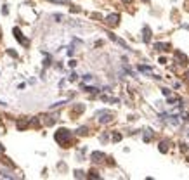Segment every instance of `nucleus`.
<instances>
[{
    "mask_svg": "<svg viewBox=\"0 0 189 180\" xmlns=\"http://www.w3.org/2000/svg\"><path fill=\"white\" fill-rule=\"evenodd\" d=\"M101 99H102V101H106V102H115V104H116V102H118V99H113V97H101Z\"/></svg>",
    "mask_w": 189,
    "mask_h": 180,
    "instance_id": "dca6fc26",
    "label": "nucleus"
},
{
    "mask_svg": "<svg viewBox=\"0 0 189 180\" xmlns=\"http://www.w3.org/2000/svg\"><path fill=\"white\" fill-rule=\"evenodd\" d=\"M56 140H57V144L59 145H63V147H68L71 142V132L70 130H66V128H59V130L56 132Z\"/></svg>",
    "mask_w": 189,
    "mask_h": 180,
    "instance_id": "f257e3e1",
    "label": "nucleus"
},
{
    "mask_svg": "<svg viewBox=\"0 0 189 180\" xmlns=\"http://www.w3.org/2000/svg\"><path fill=\"white\" fill-rule=\"evenodd\" d=\"M73 111H75V113H82V111H83V106H77Z\"/></svg>",
    "mask_w": 189,
    "mask_h": 180,
    "instance_id": "412c9836",
    "label": "nucleus"
},
{
    "mask_svg": "<svg viewBox=\"0 0 189 180\" xmlns=\"http://www.w3.org/2000/svg\"><path fill=\"white\" fill-rule=\"evenodd\" d=\"M90 158H92V161H94V163H101V161H102V159H104L106 156H104V152H101V151H94V152H92Z\"/></svg>",
    "mask_w": 189,
    "mask_h": 180,
    "instance_id": "39448f33",
    "label": "nucleus"
},
{
    "mask_svg": "<svg viewBox=\"0 0 189 180\" xmlns=\"http://www.w3.org/2000/svg\"><path fill=\"white\" fill-rule=\"evenodd\" d=\"M123 2H125V4H128V2H132V0H123Z\"/></svg>",
    "mask_w": 189,
    "mask_h": 180,
    "instance_id": "c85d7f7f",
    "label": "nucleus"
},
{
    "mask_svg": "<svg viewBox=\"0 0 189 180\" xmlns=\"http://www.w3.org/2000/svg\"><path fill=\"white\" fill-rule=\"evenodd\" d=\"M96 116H97V121H99V123H102V125L113 121V113H111V111H108V109L97 111V114H96Z\"/></svg>",
    "mask_w": 189,
    "mask_h": 180,
    "instance_id": "f03ea898",
    "label": "nucleus"
},
{
    "mask_svg": "<svg viewBox=\"0 0 189 180\" xmlns=\"http://www.w3.org/2000/svg\"><path fill=\"white\" fill-rule=\"evenodd\" d=\"M181 118L184 119V121H187V119H189V113H182V114H181Z\"/></svg>",
    "mask_w": 189,
    "mask_h": 180,
    "instance_id": "aec40b11",
    "label": "nucleus"
},
{
    "mask_svg": "<svg viewBox=\"0 0 189 180\" xmlns=\"http://www.w3.org/2000/svg\"><path fill=\"white\" fill-rule=\"evenodd\" d=\"M0 125H2V123H0Z\"/></svg>",
    "mask_w": 189,
    "mask_h": 180,
    "instance_id": "7c9ffc66",
    "label": "nucleus"
},
{
    "mask_svg": "<svg viewBox=\"0 0 189 180\" xmlns=\"http://www.w3.org/2000/svg\"><path fill=\"white\" fill-rule=\"evenodd\" d=\"M12 33H14V36H16L19 42H21L23 45H28V40L23 36V33H21V29H19V28H14V29H12Z\"/></svg>",
    "mask_w": 189,
    "mask_h": 180,
    "instance_id": "20e7f679",
    "label": "nucleus"
},
{
    "mask_svg": "<svg viewBox=\"0 0 189 180\" xmlns=\"http://www.w3.org/2000/svg\"><path fill=\"white\" fill-rule=\"evenodd\" d=\"M139 71H142V73H147V75L154 76V75H153V71H151V68H149V66H139Z\"/></svg>",
    "mask_w": 189,
    "mask_h": 180,
    "instance_id": "9b49d317",
    "label": "nucleus"
},
{
    "mask_svg": "<svg viewBox=\"0 0 189 180\" xmlns=\"http://www.w3.org/2000/svg\"><path fill=\"white\" fill-rule=\"evenodd\" d=\"M24 126H26V121H17V128H19V130H23Z\"/></svg>",
    "mask_w": 189,
    "mask_h": 180,
    "instance_id": "a211bd4d",
    "label": "nucleus"
},
{
    "mask_svg": "<svg viewBox=\"0 0 189 180\" xmlns=\"http://www.w3.org/2000/svg\"><path fill=\"white\" fill-rule=\"evenodd\" d=\"M0 152H4V145H0Z\"/></svg>",
    "mask_w": 189,
    "mask_h": 180,
    "instance_id": "cd10ccee",
    "label": "nucleus"
},
{
    "mask_svg": "<svg viewBox=\"0 0 189 180\" xmlns=\"http://www.w3.org/2000/svg\"><path fill=\"white\" fill-rule=\"evenodd\" d=\"M186 76H187V80H189V71H187V73H186Z\"/></svg>",
    "mask_w": 189,
    "mask_h": 180,
    "instance_id": "c756f323",
    "label": "nucleus"
},
{
    "mask_svg": "<svg viewBox=\"0 0 189 180\" xmlns=\"http://www.w3.org/2000/svg\"><path fill=\"white\" fill-rule=\"evenodd\" d=\"M68 80H70V82H75V80H77V73H71V76Z\"/></svg>",
    "mask_w": 189,
    "mask_h": 180,
    "instance_id": "4be33fe9",
    "label": "nucleus"
},
{
    "mask_svg": "<svg viewBox=\"0 0 189 180\" xmlns=\"http://www.w3.org/2000/svg\"><path fill=\"white\" fill-rule=\"evenodd\" d=\"M104 23L108 24V26H116V24L120 23V16H118V14H109V16L106 17Z\"/></svg>",
    "mask_w": 189,
    "mask_h": 180,
    "instance_id": "7ed1b4c3",
    "label": "nucleus"
},
{
    "mask_svg": "<svg viewBox=\"0 0 189 180\" xmlns=\"http://www.w3.org/2000/svg\"><path fill=\"white\" fill-rule=\"evenodd\" d=\"M156 50H168V43H154Z\"/></svg>",
    "mask_w": 189,
    "mask_h": 180,
    "instance_id": "9d476101",
    "label": "nucleus"
},
{
    "mask_svg": "<svg viewBox=\"0 0 189 180\" xmlns=\"http://www.w3.org/2000/svg\"><path fill=\"white\" fill-rule=\"evenodd\" d=\"M50 4H59V5H68L70 0H49Z\"/></svg>",
    "mask_w": 189,
    "mask_h": 180,
    "instance_id": "f8f14e48",
    "label": "nucleus"
},
{
    "mask_svg": "<svg viewBox=\"0 0 189 180\" xmlns=\"http://www.w3.org/2000/svg\"><path fill=\"white\" fill-rule=\"evenodd\" d=\"M54 19H57V21H61V19H63V16H61V14H56V16H54Z\"/></svg>",
    "mask_w": 189,
    "mask_h": 180,
    "instance_id": "bb28decb",
    "label": "nucleus"
},
{
    "mask_svg": "<svg viewBox=\"0 0 189 180\" xmlns=\"http://www.w3.org/2000/svg\"><path fill=\"white\" fill-rule=\"evenodd\" d=\"M71 12H80V7L73 5V7H71Z\"/></svg>",
    "mask_w": 189,
    "mask_h": 180,
    "instance_id": "393cba45",
    "label": "nucleus"
},
{
    "mask_svg": "<svg viewBox=\"0 0 189 180\" xmlns=\"http://www.w3.org/2000/svg\"><path fill=\"white\" fill-rule=\"evenodd\" d=\"M174 55H175V59L179 61V64H186V62H187V57H186V55L182 54L181 50H175V52H174Z\"/></svg>",
    "mask_w": 189,
    "mask_h": 180,
    "instance_id": "423d86ee",
    "label": "nucleus"
},
{
    "mask_svg": "<svg viewBox=\"0 0 189 180\" xmlns=\"http://www.w3.org/2000/svg\"><path fill=\"white\" fill-rule=\"evenodd\" d=\"M151 137H153V132H151V130H146V133H144V142H149V140H151Z\"/></svg>",
    "mask_w": 189,
    "mask_h": 180,
    "instance_id": "ddd939ff",
    "label": "nucleus"
},
{
    "mask_svg": "<svg viewBox=\"0 0 189 180\" xmlns=\"http://www.w3.org/2000/svg\"><path fill=\"white\" fill-rule=\"evenodd\" d=\"M83 80H85V82H90V80H92V75H85Z\"/></svg>",
    "mask_w": 189,
    "mask_h": 180,
    "instance_id": "a878e982",
    "label": "nucleus"
},
{
    "mask_svg": "<svg viewBox=\"0 0 189 180\" xmlns=\"http://www.w3.org/2000/svg\"><path fill=\"white\" fill-rule=\"evenodd\" d=\"M83 90L90 92V94H97V92H99V88H97V87H83Z\"/></svg>",
    "mask_w": 189,
    "mask_h": 180,
    "instance_id": "4468645a",
    "label": "nucleus"
},
{
    "mask_svg": "<svg viewBox=\"0 0 189 180\" xmlns=\"http://www.w3.org/2000/svg\"><path fill=\"white\" fill-rule=\"evenodd\" d=\"M161 92H163V95L170 97V90H168V88H163V90H161Z\"/></svg>",
    "mask_w": 189,
    "mask_h": 180,
    "instance_id": "b1692460",
    "label": "nucleus"
},
{
    "mask_svg": "<svg viewBox=\"0 0 189 180\" xmlns=\"http://www.w3.org/2000/svg\"><path fill=\"white\" fill-rule=\"evenodd\" d=\"M75 177H77V178H83L85 175H83V172H80V170H77V172H75Z\"/></svg>",
    "mask_w": 189,
    "mask_h": 180,
    "instance_id": "f3484780",
    "label": "nucleus"
},
{
    "mask_svg": "<svg viewBox=\"0 0 189 180\" xmlns=\"http://www.w3.org/2000/svg\"><path fill=\"white\" fill-rule=\"evenodd\" d=\"M113 140H115V142H120V140H121V135H120V133H115V135H113Z\"/></svg>",
    "mask_w": 189,
    "mask_h": 180,
    "instance_id": "6ab92c4d",
    "label": "nucleus"
},
{
    "mask_svg": "<svg viewBox=\"0 0 189 180\" xmlns=\"http://www.w3.org/2000/svg\"><path fill=\"white\" fill-rule=\"evenodd\" d=\"M108 35H109V38H111L113 42H116V43H120V45H121L123 48H128V45H127V43H125L123 40H120V38H116V36H115L113 33H108Z\"/></svg>",
    "mask_w": 189,
    "mask_h": 180,
    "instance_id": "6e6552de",
    "label": "nucleus"
},
{
    "mask_svg": "<svg viewBox=\"0 0 189 180\" xmlns=\"http://www.w3.org/2000/svg\"><path fill=\"white\" fill-rule=\"evenodd\" d=\"M167 151H168V140L160 142V152H167Z\"/></svg>",
    "mask_w": 189,
    "mask_h": 180,
    "instance_id": "1a4fd4ad",
    "label": "nucleus"
},
{
    "mask_svg": "<svg viewBox=\"0 0 189 180\" xmlns=\"http://www.w3.org/2000/svg\"><path fill=\"white\" fill-rule=\"evenodd\" d=\"M87 132H89V128H87V126H80V128L77 130V133H78V135H85Z\"/></svg>",
    "mask_w": 189,
    "mask_h": 180,
    "instance_id": "2eb2a0df",
    "label": "nucleus"
},
{
    "mask_svg": "<svg viewBox=\"0 0 189 180\" xmlns=\"http://www.w3.org/2000/svg\"><path fill=\"white\" fill-rule=\"evenodd\" d=\"M89 177H90V178H99V175L96 172H90V175H89Z\"/></svg>",
    "mask_w": 189,
    "mask_h": 180,
    "instance_id": "5701e85b",
    "label": "nucleus"
},
{
    "mask_svg": "<svg viewBox=\"0 0 189 180\" xmlns=\"http://www.w3.org/2000/svg\"><path fill=\"white\" fill-rule=\"evenodd\" d=\"M142 40H144V43H149V40H151V29H149V26H144V29H142Z\"/></svg>",
    "mask_w": 189,
    "mask_h": 180,
    "instance_id": "0eeeda50",
    "label": "nucleus"
}]
</instances>
